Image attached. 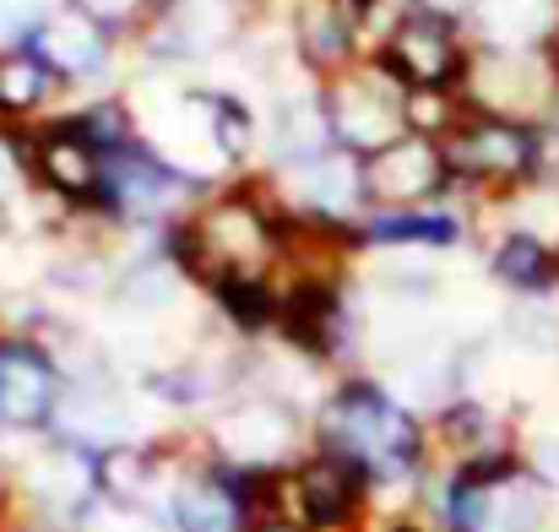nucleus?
Returning <instances> with one entry per match:
<instances>
[{"mask_svg": "<svg viewBox=\"0 0 559 532\" xmlns=\"http://www.w3.org/2000/svg\"><path fill=\"white\" fill-rule=\"evenodd\" d=\"M310 440L354 457L374 478V495L429 489L435 473H440L429 418L418 407H407L385 380H374L365 369H348L326 386V397L310 413Z\"/></svg>", "mask_w": 559, "mask_h": 532, "instance_id": "1", "label": "nucleus"}, {"mask_svg": "<svg viewBox=\"0 0 559 532\" xmlns=\"http://www.w3.org/2000/svg\"><path fill=\"white\" fill-rule=\"evenodd\" d=\"M440 147H445V169H451L456 201H467L478 212V206L506 201V196H516L533 179L549 175L555 131H549V120H516V115L467 109L462 126Z\"/></svg>", "mask_w": 559, "mask_h": 532, "instance_id": "2", "label": "nucleus"}, {"mask_svg": "<svg viewBox=\"0 0 559 532\" xmlns=\"http://www.w3.org/2000/svg\"><path fill=\"white\" fill-rule=\"evenodd\" d=\"M217 190L212 179L190 175L186 164H175L147 131L120 147L115 158H104V190L93 206L98 228H120V234H147L158 239L169 223H180L186 212L201 206V196Z\"/></svg>", "mask_w": 559, "mask_h": 532, "instance_id": "3", "label": "nucleus"}, {"mask_svg": "<svg viewBox=\"0 0 559 532\" xmlns=\"http://www.w3.org/2000/svg\"><path fill=\"white\" fill-rule=\"evenodd\" d=\"M473 55H478V38L467 16L418 5V0L396 5V16L385 22V33L370 49L374 66L407 93H467Z\"/></svg>", "mask_w": 559, "mask_h": 532, "instance_id": "4", "label": "nucleus"}, {"mask_svg": "<svg viewBox=\"0 0 559 532\" xmlns=\"http://www.w3.org/2000/svg\"><path fill=\"white\" fill-rule=\"evenodd\" d=\"M277 343L326 369L332 380L359 369L365 354V316L354 310V272L348 267H316L283 277V321Z\"/></svg>", "mask_w": 559, "mask_h": 532, "instance_id": "5", "label": "nucleus"}, {"mask_svg": "<svg viewBox=\"0 0 559 532\" xmlns=\"http://www.w3.org/2000/svg\"><path fill=\"white\" fill-rule=\"evenodd\" d=\"M316 109H321L326 137L354 158H370L396 137H407V87H396L374 60H359L354 71L321 82Z\"/></svg>", "mask_w": 559, "mask_h": 532, "instance_id": "6", "label": "nucleus"}, {"mask_svg": "<svg viewBox=\"0 0 559 532\" xmlns=\"http://www.w3.org/2000/svg\"><path fill=\"white\" fill-rule=\"evenodd\" d=\"M374 478L343 451L310 440V451L283 473V517L305 532H365Z\"/></svg>", "mask_w": 559, "mask_h": 532, "instance_id": "7", "label": "nucleus"}, {"mask_svg": "<svg viewBox=\"0 0 559 532\" xmlns=\"http://www.w3.org/2000/svg\"><path fill=\"white\" fill-rule=\"evenodd\" d=\"M71 397V375L55 343L5 327L0 332V435H55Z\"/></svg>", "mask_w": 559, "mask_h": 532, "instance_id": "8", "label": "nucleus"}, {"mask_svg": "<svg viewBox=\"0 0 559 532\" xmlns=\"http://www.w3.org/2000/svg\"><path fill=\"white\" fill-rule=\"evenodd\" d=\"M305 418L294 402L272 397V391H245L239 402H228L212 429H206V451L217 462H234V468H255V473H288L310 440H305Z\"/></svg>", "mask_w": 559, "mask_h": 532, "instance_id": "9", "label": "nucleus"}, {"mask_svg": "<svg viewBox=\"0 0 559 532\" xmlns=\"http://www.w3.org/2000/svg\"><path fill=\"white\" fill-rule=\"evenodd\" d=\"M16 44H27L66 87L71 98H87V93H109V76H115V60H120V38H109L93 16H82L71 0L38 11Z\"/></svg>", "mask_w": 559, "mask_h": 532, "instance_id": "10", "label": "nucleus"}, {"mask_svg": "<svg viewBox=\"0 0 559 532\" xmlns=\"http://www.w3.org/2000/svg\"><path fill=\"white\" fill-rule=\"evenodd\" d=\"M473 109L516 115V120H555L559 109V71L544 49H489L478 44L473 76L462 93Z\"/></svg>", "mask_w": 559, "mask_h": 532, "instance_id": "11", "label": "nucleus"}, {"mask_svg": "<svg viewBox=\"0 0 559 532\" xmlns=\"http://www.w3.org/2000/svg\"><path fill=\"white\" fill-rule=\"evenodd\" d=\"M27 185L44 190L66 217L93 223V206H98V190H104V153H93V147L66 126V115H49V120L33 126Z\"/></svg>", "mask_w": 559, "mask_h": 532, "instance_id": "12", "label": "nucleus"}, {"mask_svg": "<svg viewBox=\"0 0 559 532\" xmlns=\"http://www.w3.org/2000/svg\"><path fill=\"white\" fill-rule=\"evenodd\" d=\"M478 234V212L467 201H429V206H370L354 217V256L374 250H456Z\"/></svg>", "mask_w": 559, "mask_h": 532, "instance_id": "13", "label": "nucleus"}, {"mask_svg": "<svg viewBox=\"0 0 559 532\" xmlns=\"http://www.w3.org/2000/svg\"><path fill=\"white\" fill-rule=\"evenodd\" d=\"M359 185H365V212L370 206H429V201L456 196L451 169H445V147L429 137H413V131L370 158H359Z\"/></svg>", "mask_w": 559, "mask_h": 532, "instance_id": "14", "label": "nucleus"}, {"mask_svg": "<svg viewBox=\"0 0 559 532\" xmlns=\"http://www.w3.org/2000/svg\"><path fill=\"white\" fill-rule=\"evenodd\" d=\"M283 22H288V44H294L299 66L316 76V87L354 71L359 60H370V44L348 27V16L332 0H288Z\"/></svg>", "mask_w": 559, "mask_h": 532, "instance_id": "15", "label": "nucleus"}, {"mask_svg": "<svg viewBox=\"0 0 559 532\" xmlns=\"http://www.w3.org/2000/svg\"><path fill=\"white\" fill-rule=\"evenodd\" d=\"M429 429H435V451L440 462H478V457H500V451H522L516 440V424L489 402V397H445L435 413H429Z\"/></svg>", "mask_w": 559, "mask_h": 532, "instance_id": "16", "label": "nucleus"}, {"mask_svg": "<svg viewBox=\"0 0 559 532\" xmlns=\"http://www.w3.org/2000/svg\"><path fill=\"white\" fill-rule=\"evenodd\" d=\"M484 267H489V277H495L506 294H516L522 305L559 299V250H549V245L533 239V234L489 228V234H484Z\"/></svg>", "mask_w": 559, "mask_h": 532, "instance_id": "17", "label": "nucleus"}, {"mask_svg": "<svg viewBox=\"0 0 559 532\" xmlns=\"http://www.w3.org/2000/svg\"><path fill=\"white\" fill-rule=\"evenodd\" d=\"M201 294L217 310V321L228 332H239L245 343L277 338V321H283V272H223V277L201 283Z\"/></svg>", "mask_w": 559, "mask_h": 532, "instance_id": "18", "label": "nucleus"}, {"mask_svg": "<svg viewBox=\"0 0 559 532\" xmlns=\"http://www.w3.org/2000/svg\"><path fill=\"white\" fill-rule=\"evenodd\" d=\"M71 104V87L27 49V44H5L0 49V120L5 126H38L49 115H60Z\"/></svg>", "mask_w": 559, "mask_h": 532, "instance_id": "19", "label": "nucleus"}, {"mask_svg": "<svg viewBox=\"0 0 559 532\" xmlns=\"http://www.w3.org/2000/svg\"><path fill=\"white\" fill-rule=\"evenodd\" d=\"M164 522L175 532H245L239 506L212 473V457H201L195 473H180L164 484Z\"/></svg>", "mask_w": 559, "mask_h": 532, "instance_id": "20", "label": "nucleus"}, {"mask_svg": "<svg viewBox=\"0 0 559 532\" xmlns=\"http://www.w3.org/2000/svg\"><path fill=\"white\" fill-rule=\"evenodd\" d=\"M82 16H93L109 38H120V44H142L158 22H164V11H169V0H71Z\"/></svg>", "mask_w": 559, "mask_h": 532, "instance_id": "21", "label": "nucleus"}, {"mask_svg": "<svg viewBox=\"0 0 559 532\" xmlns=\"http://www.w3.org/2000/svg\"><path fill=\"white\" fill-rule=\"evenodd\" d=\"M370 532H429V528H424L418 517H402V511H396V517H380Z\"/></svg>", "mask_w": 559, "mask_h": 532, "instance_id": "22", "label": "nucleus"}, {"mask_svg": "<svg viewBox=\"0 0 559 532\" xmlns=\"http://www.w3.org/2000/svg\"><path fill=\"white\" fill-rule=\"evenodd\" d=\"M11 489H16V484H11V468L0 462V517H5V506H11Z\"/></svg>", "mask_w": 559, "mask_h": 532, "instance_id": "23", "label": "nucleus"}, {"mask_svg": "<svg viewBox=\"0 0 559 532\" xmlns=\"http://www.w3.org/2000/svg\"><path fill=\"white\" fill-rule=\"evenodd\" d=\"M33 532H55V528H33Z\"/></svg>", "mask_w": 559, "mask_h": 532, "instance_id": "24", "label": "nucleus"}]
</instances>
